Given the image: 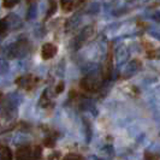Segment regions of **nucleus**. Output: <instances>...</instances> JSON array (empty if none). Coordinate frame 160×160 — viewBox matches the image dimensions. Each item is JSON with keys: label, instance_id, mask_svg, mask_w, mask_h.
Here are the masks:
<instances>
[{"label": "nucleus", "instance_id": "f257e3e1", "mask_svg": "<svg viewBox=\"0 0 160 160\" xmlns=\"http://www.w3.org/2000/svg\"><path fill=\"white\" fill-rule=\"evenodd\" d=\"M30 52V45L27 40H18L17 42L10 43L4 49V54L10 59L24 58Z\"/></svg>", "mask_w": 160, "mask_h": 160}, {"label": "nucleus", "instance_id": "f03ea898", "mask_svg": "<svg viewBox=\"0 0 160 160\" xmlns=\"http://www.w3.org/2000/svg\"><path fill=\"white\" fill-rule=\"evenodd\" d=\"M16 160H42V149L40 146L24 144L17 149Z\"/></svg>", "mask_w": 160, "mask_h": 160}, {"label": "nucleus", "instance_id": "7ed1b4c3", "mask_svg": "<svg viewBox=\"0 0 160 160\" xmlns=\"http://www.w3.org/2000/svg\"><path fill=\"white\" fill-rule=\"evenodd\" d=\"M102 86H104L102 84V78H101L99 72L87 75L81 81V87L83 89H86V90H88V92H96Z\"/></svg>", "mask_w": 160, "mask_h": 160}, {"label": "nucleus", "instance_id": "20e7f679", "mask_svg": "<svg viewBox=\"0 0 160 160\" xmlns=\"http://www.w3.org/2000/svg\"><path fill=\"white\" fill-rule=\"evenodd\" d=\"M93 35H94V28H93L92 25L84 27V28L81 30L80 34L76 36V39L73 40V49H75V51L80 49L90 38H93Z\"/></svg>", "mask_w": 160, "mask_h": 160}, {"label": "nucleus", "instance_id": "39448f33", "mask_svg": "<svg viewBox=\"0 0 160 160\" xmlns=\"http://www.w3.org/2000/svg\"><path fill=\"white\" fill-rule=\"evenodd\" d=\"M140 69H141V62L134 59L132 62H130L124 66V69L122 70V77L124 80H128L130 77H132L135 73H137Z\"/></svg>", "mask_w": 160, "mask_h": 160}, {"label": "nucleus", "instance_id": "423d86ee", "mask_svg": "<svg viewBox=\"0 0 160 160\" xmlns=\"http://www.w3.org/2000/svg\"><path fill=\"white\" fill-rule=\"evenodd\" d=\"M130 58V51L127 46L122 45L116 49V64H117V68H120L123 65L127 64V62Z\"/></svg>", "mask_w": 160, "mask_h": 160}, {"label": "nucleus", "instance_id": "0eeeda50", "mask_svg": "<svg viewBox=\"0 0 160 160\" xmlns=\"http://www.w3.org/2000/svg\"><path fill=\"white\" fill-rule=\"evenodd\" d=\"M4 21L8 24V28L11 30H16L22 28L23 25V21L21 19V17L16 15V13H8V16L4 18Z\"/></svg>", "mask_w": 160, "mask_h": 160}, {"label": "nucleus", "instance_id": "6e6552de", "mask_svg": "<svg viewBox=\"0 0 160 160\" xmlns=\"http://www.w3.org/2000/svg\"><path fill=\"white\" fill-rule=\"evenodd\" d=\"M38 82V78H35L32 75H25V76H21L19 78L16 80V83L25 89H30L34 87V84Z\"/></svg>", "mask_w": 160, "mask_h": 160}, {"label": "nucleus", "instance_id": "1a4fd4ad", "mask_svg": "<svg viewBox=\"0 0 160 160\" xmlns=\"http://www.w3.org/2000/svg\"><path fill=\"white\" fill-rule=\"evenodd\" d=\"M58 52V48L57 46H54L53 43H45L42 46V49H41V56L43 59H51L57 54Z\"/></svg>", "mask_w": 160, "mask_h": 160}, {"label": "nucleus", "instance_id": "9d476101", "mask_svg": "<svg viewBox=\"0 0 160 160\" xmlns=\"http://www.w3.org/2000/svg\"><path fill=\"white\" fill-rule=\"evenodd\" d=\"M80 23H81V13H75V15L68 21L65 30H66V32H71L73 29H76V28L80 25Z\"/></svg>", "mask_w": 160, "mask_h": 160}, {"label": "nucleus", "instance_id": "9b49d317", "mask_svg": "<svg viewBox=\"0 0 160 160\" xmlns=\"http://www.w3.org/2000/svg\"><path fill=\"white\" fill-rule=\"evenodd\" d=\"M99 70H100V66H99V64H96V63H88V64L83 65V68H82V72H83L84 76L99 72Z\"/></svg>", "mask_w": 160, "mask_h": 160}, {"label": "nucleus", "instance_id": "f8f14e48", "mask_svg": "<svg viewBox=\"0 0 160 160\" xmlns=\"http://www.w3.org/2000/svg\"><path fill=\"white\" fill-rule=\"evenodd\" d=\"M0 160H12V153L8 146L0 143Z\"/></svg>", "mask_w": 160, "mask_h": 160}, {"label": "nucleus", "instance_id": "ddd939ff", "mask_svg": "<svg viewBox=\"0 0 160 160\" xmlns=\"http://www.w3.org/2000/svg\"><path fill=\"white\" fill-rule=\"evenodd\" d=\"M36 16H38V4L36 2H30L28 11H27V19L32 21L34 18H36Z\"/></svg>", "mask_w": 160, "mask_h": 160}, {"label": "nucleus", "instance_id": "4468645a", "mask_svg": "<svg viewBox=\"0 0 160 160\" xmlns=\"http://www.w3.org/2000/svg\"><path fill=\"white\" fill-rule=\"evenodd\" d=\"M83 132H84L87 143H89L90 140H92V128H90V124L88 123L87 119H83Z\"/></svg>", "mask_w": 160, "mask_h": 160}, {"label": "nucleus", "instance_id": "2eb2a0df", "mask_svg": "<svg viewBox=\"0 0 160 160\" xmlns=\"http://www.w3.org/2000/svg\"><path fill=\"white\" fill-rule=\"evenodd\" d=\"M81 110H82V111H92V112L94 113V111H95L94 102H93L92 100H84V101H82V102H81ZM95 113H96V111H95Z\"/></svg>", "mask_w": 160, "mask_h": 160}, {"label": "nucleus", "instance_id": "dca6fc26", "mask_svg": "<svg viewBox=\"0 0 160 160\" xmlns=\"http://www.w3.org/2000/svg\"><path fill=\"white\" fill-rule=\"evenodd\" d=\"M60 4L64 8V11H72L73 8H76L78 5H81V1H62Z\"/></svg>", "mask_w": 160, "mask_h": 160}, {"label": "nucleus", "instance_id": "f3484780", "mask_svg": "<svg viewBox=\"0 0 160 160\" xmlns=\"http://www.w3.org/2000/svg\"><path fill=\"white\" fill-rule=\"evenodd\" d=\"M10 69V65L6 59H0V76L5 75Z\"/></svg>", "mask_w": 160, "mask_h": 160}, {"label": "nucleus", "instance_id": "a211bd4d", "mask_svg": "<svg viewBox=\"0 0 160 160\" xmlns=\"http://www.w3.org/2000/svg\"><path fill=\"white\" fill-rule=\"evenodd\" d=\"M99 10H100L99 4H98V2H92V4H90V6H89L88 12L93 15V13H98V12H99Z\"/></svg>", "mask_w": 160, "mask_h": 160}, {"label": "nucleus", "instance_id": "6ab92c4d", "mask_svg": "<svg viewBox=\"0 0 160 160\" xmlns=\"http://www.w3.org/2000/svg\"><path fill=\"white\" fill-rule=\"evenodd\" d=\"M8 24H6V22L4 21V18H1V19H0V35L8 32Z\"/></svg>", "mask_w": 160, "mask_h": 160}, {"label": "nucleus", "instance_id": "aec40b11", "mask_svg": "<svg viewBox=\"0 0 160 160\" xmlns=\"http://www.w3.org/2000/svg\"><path fill=\"white\" fill-rule=\"evenodd\" d=\"M144 160H159V157L157 154H153V153H146L144 154Z\"/></svg>", "mask_w": 160, "mask_h": 160}, {"label": "nucleus", "instance_id": "412c9836", "mask_svg": "<svg viewBox=\"0 0 160 160\" xmlns=\"http://www.w3.org/2000/svg\"><path fill=\"white\" fill-rule=\"evenodd\" d=\"M63 160H82V159H81L80 155H77V154H73V153H71V154H68V155H65V158Z\"/></svg>", "mask_w": 160, "mask_h": 160}, {"label": "nucleus", "instance_id": "4be33fe9", "mask_svg": "<svg viewBox=\"0 0 160 160\" xmlns=\"http://www.w3.org/2000/svg\"><path fill=\"white\" fill-rule=\"evenodd\" d=\"M17 4H18V1H4L2 2V6L4 8H15Z\"/></svg>", "mask_w": 160, "mask_h": 160}, {"label": "nucleus", "instance_id": "5701e85b", "mask_svg": "<svg viewBox=\"0 0 160 160\" xmlns=\"http://www.w3.org/2000/svg\"><path fill=\"white\" fill-rule=\"evenodd\" d=\"M59 158H60V153L54 152V153H52V154L48 157L47 160H59Z\"/></svg>", "mask_w": 160, "mask_h": 160}, {"label": "nucleus", "instance_id": "b1692460", "mask_svg": "<svg viewBox=\"0 0 160 160\" xmlns=\"http://www.w3.org/2000/svg\"><path fill=\"white\" fill-rule=\"evenodd\" d=\"M63 88H64V83H63V82H60V83L58 84V88L56 89V94H59V93H62Z\"/></svg>", "mask_w": 160, "mask_h": 160}, {"label": "nucleus", "instance_id": "393cba45", "mask_svg": "<svg viewBox=\"0 0 160 160\" xmlns=\"http://www.w3.org/2000/svg\"><path fill=\"white\" fill-rule=\"evenodd\" d=\"M45 144H46V146H48V147H52V146H53V140H51V138L45 140Z\"/></svg>", "mask_w": 160, "mask_h": 160}, {"label": "nucleus", "instance_id": "a878e982", "mask_svg": "<svg viewBox=\"0 0 160 160\" xmlns=\"http://www.w3.org/2000/svg\"><path fill=\"white\" fill-rule=\"evenodd\" d=\"M88 160H104V159H100V158H98L95 155H90L88 158Z\"/></svg>", "mask_w": 160, "mask_h": 160}, {"label": "nucleus", "instance_id": "bb28decb", "mask_svg": "<svg viewBox=\"0 0 160 160\" xmlns=\"http://www.w3.org/2000/svg\"><path fill=\"white\" fill-rule=\"evenodd\" d=\"M154 21H157V22H159V12H158V11L155 12V16H154Z\"/></svg>", "mask_w": 160, "mask_h": 160}, {"label": "nucleus", "instance_id": "cd10ccee", "mask_svg": "<svg viewBox=\"0 0 160 160\" xmlns=\"http://www.w3.org/2000/svg\"><path fill=\"white\" fill-rule=\"evenodd\" d=\"M1 99H2V96H1V94H0V101H1Z\"/></svg>", "mask_w": 160, "mask_h": 160}]
</instances>
